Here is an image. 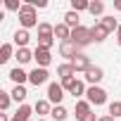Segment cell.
<instances>
[{"label": "cell", "instance_id": "1", "mask_svg": "<svg viewBox=\"0 0 121 121\" xmlns=\"http://www.w3.org/2000/svg\"><path fill=\"white\" fill-rule=\"evenodd\" d=\"M52 43H55V26L48 24V22H40L38 24V48L50 50Z\"/></svg>", "mask_w": 121, "mask_h": 121}, {"label": "cell", "instance_id": "2", "mask_svg": "<svg viewBox=\"0 0 121 121\" xmlns=\"http://www.w3.org/2000/svg\"><path fill=\"white\" fill-rule=\"evenodd\" d=\"M19 24H22V29H31V26H38V14H36V7L33 5H29V3H24L22 5V10H19Z\"/></svg>", "mask_w": 121, "mask_h": 121}, {"label": "cell", "instance_id": "3", "mask_svg": "<svg viewBox=\"0 0 121 121\" xmlns=\"http://www.w3.org/2000/svg\"><path fill=\"white\" fill-rule=\"evenodd\" d=\"M71 43H76L78 48L90 45V43H93V31H90V29H86V26L74 29V31H71Z\"/></svg>", "mask_w": 121, "mask_h": 121}, {"label": "cell", "instance_id": "4", "mask_svg": "<svg viewBox=\"0 0 121 121\" xmlns=\"http://www.w3.org/2000/svg\"><path fill=\"white\" fill-rule=\"evenodd\" d=\"M86 97H88V102H90V104L100 107V104H104V102H107V90H104V88H100V86H90V88L86 90Z\"/></svg>", "mask_w": 121, "mask_h": 121}, {"label": "cell", "instance_id": "5", "mask_svg": "<svg viewBox=\"0 0 121 121\" xmlns=\"http://www.w3.org/2000/svg\"><path fill=\"white\" fill-rule=\"evenodd\" d=\"M62 88H64V90H69L74 97H81V95H86V86H83V81H78V78L62 81Z\"/></svg>", "mask_w": 121, "mask_h": 121}, {"label": "cell", "instance_id": "6", "mask_svg": "<svg viewBox=\"0 0 121 121\" xmlns=\"http://www.w3.org/2000/svg\"><path fill=\"white\" fill-rule=\"evenodd\" d=\"M71 67H74V71H83V74H86V71H88L93 64H90V57H88V55L78 52V55L71 59Z\"/></svg>", "mask_w": 121, "mask_h": 121}, {"label": "cell", "instance_id": "7", "mask_svg": "<svg viewBox=\"0 0 121 121\" xmlns=\"http://www.w3.org/2000/svg\"><path fill=\"white\" fill-rule=\"evenodd\" d=\"M62 97H64V88H62V83H50V86H48V100L55 102V107L62 102Z\"/></svg>", "mask_w": 121, "mask_h": 121}, {"label": "cell", "instance_id": "8", "mask_svg": "<svg viewBox=\"0 0 121 121\" xmlns=\"http://www.w3.org/2000/svg\"><path fill=\"white\" fill-rule=\"evenodd\" d=\"M78 45L76 43H71V40H64V43H59V55H62V57H67L69 59V62H71V59L78 55Z\"/></svg>", "mask_w": 121, "mask_h": 121}, {"label": "cell", "instance_id": "9", "mask_svg": "<svg viewBox=\"0 0 121 121\" xmlns=\"http://www.w3.org/2000/svg\"><path fill=\"white\" fill-rule=\"evenodd\" d=\"M33 59L38 62L40 69H45V67L52 62V55H50V50H45V48H36V50H33Z\"/></svg>", "mask_w": 121, "mask_h": 121}, {"label": "cell", "instance_id": "10", "mask_svg": "<svg viewBox=\"0 0 121 121\" xmlns=\"http://www.w3.org/2000/svg\"><path fill=\"white\" fill-rule=\"evenodd\" d=\"M48 76H50V74H48V69H40V67H36V69L29 74V81H31V83L38 88V86H43V83L48 81Z\"/></svg>", "mask_w": 121, "mask_h": 121}, {"label": "cell", "instance_id": "11", "mask_svg": "<svg viewBox=\"0 0 121 121\" xmlns=\"http://www.w3.org/2000/svg\"><path fill=\"white\" fill-rule=\"evenodd\" d=\"M102 78H104V71H102L100 67H90V69L86 71V81H88V83H93V86H97Z\"/></svg>", "mask_w": 121, "mask_h": 121}, {"label": "cell", "instance_id": "12", "mask_svg": "<svg viewBox=\"0 0 121 121\" xmlns=\"http://www.w3.org/2000/svg\"><path fill=\"white\" fill-rule=\"evenodd\" d=\"M55 38H59V43L71 40V29L62 22V24H55Z\"/></svg>", "mask_w": 121, "mask_h": 121}, {"label": "cell", "instance_id": "13", "mask_svg": "<svg viewBox=\"0 0 121 121\" xmlns=\"http://www.w3.org/2000/svg\"><path fill=\"white\" fill-rule=\"evenodd\" d=\"M74 67H71V62H67V64H59L57 67V76H59V81H69V78H74Z\"/></svg>", "mask_w": 121, "mask_h": 121}, {"label": "cell", "instance_id": "14", "mask_svg": "<svg viewBox=\"0 0 121 121\" xmlns=\"http://www.w3.org/2000/svg\"><path fill=\"white\" fill-rule=\"evenodd\" d=\"M90 31H93V40H95V43H102V40H104V38L109 36V31H107V29H104V26H102L100 22H97V24H95V26H93Z\"/></svg>", "mask_w": 121, "mask_h": 121}, {"label": "cell", "instance_id": "15", "mask_svg": "<svg viewBox=\"0 0 121 121\" xmlns=\"http://www.w3.org/2000/svg\"><path fill=\"white\" fill-rule=\"evenodd\" d=\"M29 40H31V36H29V31H26V29H19V31L14 33V45H17L19 50H22V48H26V43H29Z\"/></svg>", "mask_w": 121, "mask_h": 121}, {"label": "cell", "instance_id": "16", "mask_svg": "<svg viewBox=\"0 0 121 121\" xmlns=\"http://www.w3.org/2000/svg\"><path fill=\"white\" fill-rule=\"evenodd\" d=\"M74 112H76V119H83L86 114H90V102L88 100H76Z\"/></svg>", "mask_w": 121, "mask_h": 121}, {"label": "cell", "instance_id": "17", "mask_svg": "<svg viewBox=\"0 0 121 121\" xmlns=\"http://www.w3.org/2000/svg\"><path fill=\"white\" fill-rule=\"evenodd\" d=\"M33 112L38 114V119H43V114H50L52 109H50V100H38L36 104H33Z\"/></svg>", "mask_w": 121, "mask_h": 121}, {"label": "cell", "instance_id": "18", "mask_svg": "<svg viewBox=\"0 0 121 121\" xmlns=\"http://www.w3.org/2000/svg\"><path fill=\"white\" fill-rule=\"evenodd\" d=\"M64 24H67V26H69L71 31H74V29H78V26H81V24H78V12L69 10V12L64 14Z\"/></svg>", "mask_w": 121, "mask_h": 121}, {"label": "cell", "instance_id": "19", "mask_svg": "<svg viewBox=\"0 0 121 121\" xmlns=\"http://www.w3.org/2000/svg\"><path fill=\"white\" fill-rule=\"evenodd\" d=\"M31 114H33V107H29V104H19V109H17L14 119H19V121H29V119H31Z\"/></svg>", "mask_w": 121, "mask_h": 121}, {"label": "cell", "instance_id": "20", "mask_svg": "<svg viewBox=\"0 0 121 121\" xmlns=\"http://www.w3.org/2000/svg\"><path fill=\"white\" fill-rule=\"evenodd\" d=\"M10 78H12L17 86H22L24 81H29V74H26V71H22V69L17 67V69H12V71H10Z\"/></svg>", "mask_w": 121, "mask_h": 121}, {"label": "cell", "instance_id": "21", "mask_svg": "<svg viewBox=\"0 0 121 121\" xmlns=\"http://www.w3.org/2000/svg\"><path fill=\"white\" fill-rule=\"evenodd\" d=\"M50 116L55 119V121H64L67 116H69V112L62 107V104H57V107H52V112H50Z\"/></svg>", "mask_w": 121, "mask_h": 121}, {"label": "cell", "instance_id": "22", "mask_svg": "<svg viewBox=\"0 0 121 121\" xmlns=\"http://www.w3.org/2000/svg\"><path fill=\"white\" fill-rule=\"evenodd\" d=\"M31 59H33V52H31L29 48L17 50V62H19V64H26V62H31Z\"/></svg>", "mask_w": 121, "mask_h": 121}, {"label": "cell", "instance_id": "23", "mask_svg": "<svg viewBox=\"0 0 121 121\" xmlns=\"http://www.w3.org/2000/svg\"><path fill=\"white\" fill-rule=\"evenodd\" d=\"M88 12H90L93 17H102V12H104V3H102V0H93L90 7H88Z\"/></svg>", "mask_w": 121, "mask_h": 121}, {"label": "cell", "instance_id": "24", "mask_svg": "<svg viewBox=\"0 0 121 121\" xmlns=\"http://www.w3.org/2000/svg\"><path fill=\"white\" fill-rule=\"evenodd\" d=\"M100 24H102V26H104V29H107V31H109V33H112V31H116V29H119V22H116V19H114V17H102V19H100Z\"/></svg>", "mask_w": 121, "mask_h": 121}, {"label": "cell", "instance_id": "25", "mask_svg": "<svg viewBox=\"0 0 121 121\" xmlns=\"http://www.w3.org/2000/svg\"><path fill=\"white\" fill-rule=\"evenodd\" d=\"M26 95H29V93H26V88H24V86H14V90H12V100L24 102V100H26Z\"/></svg>", "mask_w": 121, "mask_h": 121}, {"label": "cell", "instance_id": "26", "mask_svg": "<svg viewBox=\"0 0 121 121\" xmlns=\"http://www.w3.org/2000/svg\"><path fill=\"white\" fill-rule=\"evenodd\" d=\"M10 57H12V45H10V43H5L3 48H0V64H5Z\"/></svg>", "mask_w": 121, "mask_h": 121}, {"label": "cell", "instance_id": "27", "mask_svg": "<svg viewBox=\"0 0 121 121\" xmlns=\"http://www.w3.org/2000/svg\"><path fill=\"white\" fill-rule=\"evenodd\" d=\"M88 7H90L88 0H71V10L74 12H81V10H88Z\"/></svg>", "mask_w": 121, "mask_h": 121}, {"label": "cell", "instance_id": "28", "mask_svg": "<svg viewBox=\"0 0 121 121\" xmlns=\"http://www.w3.org/2000/svg\"><path fill=\"white\" fill-rule=\"evenodd\" d=\"M10 100H12V93H0V109H7L10 107Z\"/></svg>", "mask_w": 121, "mask_h": 121}, {"label": "cell", "instance_id": "29", "mask_svg": "<svg viewBox=\"0 0 121 121\" xmlns=\"http://www.w3.org/2000/svg\"><path fill=\"white\" fill-rule=\"evenodd\" d=\"M109 116H114V119L121 116V102H112L109 104Z\"/></svg>", "mask_w": 121, "mask_h": 121}, {"label": "cell", "instance_id": "30", "mask_svg": "<svg viewBox=\"0 0 121 121\" xmlns=\"http://www.w3.org/2000/svg\"><path fill=\"white\" fill-rule=\"evenodd\" d=\"M22 5H24V3H17V0H5V7H7V10H12V12H19V10H22Z\"/></svg>", "mask_w": 121, "mask_h": 121}, {"label": "cell", "instance_id": "31", "mask_svg": "<svg viewBox=\"0 0 121 121\" xmlns=\"http://www.w3.org/2000/svg\"><path fill=\"white\" fill-rule=\"evenodd\" d=\"M29 5H33V7H48L45 0H29Z\"/></svg>", "mask_w": 121, "mask_h": 121}, {"label": "cell", "instance_id": "32", "mask_svg": "<svg viewBox=\"0 0 121 121\" xmlns=\"http://www.w3.org/2000/svg\"><path fill=\"white\" fill-rule=\"evenodd\" d=\"M97 119H100V116H95V114L90 112V114H86V116H83V119H78V121H97Z\"/></svg>", "mask_w": 121, "mask_h": 121}, {"label": "cell", "instance_id": "33", "mask_svg": "<svg viewBox=\"0 0 121 121\" xmlns=\"http://www.w3.org/2000/svg\"><path fill=\"white\" fill-rule=\"evenodd\" d=\"M97 121H114V116H109V114H104V116H100Z\"/></svg>", "mask_w": 121, "mask_h": 121}, {"label": "cell", "instance_id": "34", "mask_svg": "<svg viewBox=\"0 0 121 121\" xmlns=\"http://www.w3.org/2000/svg\"><path fill=\"white\" fill-rule=\"evenodd\" d=\"M116 43L121 45V24H119V29H116Z\"/></svg>", "mask_w": 121, "mask_h": 121}, {"label": "cell", "instance_id": "35", "mask_svg": "<svg viewBox=\"0 0 121 121\" xmlns=\"http://www.w3.org/2000/svg\"><path fill=\"white\" fill-rule=\"evenodd\" d=\"M0 121H12V119H10L7 114H0Z\"/></svg>", "mask_w": 121, "mask_h": 121}, {"label": "cell", "instance_id": "36", "mask_svg": "<svg viewBox=\"0 0 121 121\" xmlns=\"http://www.w3.org/2000/svg\"><path fill=\"white\" fill-rule=\"evenodd\" d=\"M114 10H119V12H121V0H116V3H114Z\"/></svg>", "mask_w": 121, "mask_h": 121}, {"label": "cell", "instance_id": "37", "mask_svg": "<svg viewBox=\"0 0 121 121\" xmlns=\"http://www.w3.org/2000/svg\"><path fill=\"white\" fill-rule=\"evenodd\" d=\"M12 121H19V119H14V116H12Z\"/></svg>", "mask_w": 121, "mask_h": 121}, {"label": "cell", "instance_id": "38", "mask_svg": "<svg viewBox=\"0 0 121 121\" xmlns=\"http://www.w3.org/2000/svg\"><path fill=\"white\" fill-rule=\"evenodd\" d=\"M36 121H45V119H36Z\"/></svg>", "mask_w": 121, "mask_h": 121}]
</instances>
